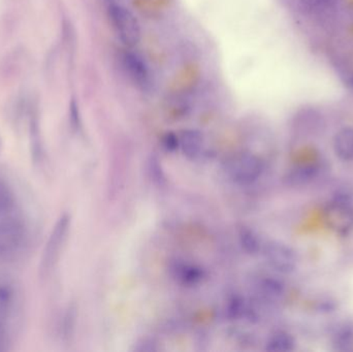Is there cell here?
<instances>
[{"label":"cell","instance_id":"obj_1","mask_svg":"<svg viewBox=\"0 0 353 352\" xmlns=\"http://www.w3.org/2000/svg\"><path fill=\"white\" fill-rule=\"evenodd\" d=\"M27 229L17 217H0V262L14 260L24 247Z\"/></svg>","mask_w":353,"mask_h":352},{"label":"cell","instance_id":"obj_2","mask_svg":"<svg viewBox=\"0 0 353 352\" xmlns=\"http://www.w3.org/2000/svg\"><path fill=\"white\" fill-rule=\"evenodd\" d=\"M70 223H72V218L68 214L62 215L56 221L41 254V262H39V274L41 277L47 276L55 268L60 254L63 250L64 244L68 240Z\"/></svg>","mask_w":353,"mask_h":352},{"label":"cell","instance_id":"obj_3","mask_svg":"<svg viewBox=\"0 0 353 352\" xmlns=\"http://www.w3.org/2000/svg\"><path fill=\"white\" fill-rule=\"evenodd\" d=\"M228 176L240 186H250L261 179L263 163L259 157L251 153H243L232 157L228 163Z\"/></svg>","mask_w":353,"mask_h":352},{"label":"cell","instance_id":"obj_4","mask_svg":"<svg viewBox=\"0 0 353 352\" xmlns=\"http://www.w3.org/2000/svg\"><path fill=\"white\" fill-rule=\"evenodd\" d=\"M325 221L331 231L338 235H347L353 229V205L345 194L332 198L325 211Z\"/></svg>","mask_w":353,"mask_h":352},{"label":"cell","instance_id":"obj_5","mask_svg":"<svg viewBox=\"0 0 353 352\" xmlns=\"http://www.w3.org/2000/svg\"><path fill=\"white\" fill-rule=\"evenodd\" d=\"M109 18L114 30L124 45L134 47L141 41V26L137 17L125 6L120 4L110 6Z\"/></svg>","mask_w":353,"mask_h":352},{"label":"cell","instance_id":"obj_6","mask_svg":"<svg viewBox=\"0 0 353 352\" xmlns=\"http://www.w3.org/2000/svg\"><path fill=\"white\" fill-rule=\"evenodd\" d=\"M267 264L280 274H292L298 268V254L288 244L271 241L263 247Z\"/></svg>","mask_w":353,"mask_h":352},{"label":"cell","instance_id":"obj_7","mask_svg":"<svg viewBox=\"0 0 353 352\" xmlns=\"http://www.w3.org/2000/svg\"><path fill=\"white\" fill-rule=\"evenodd\" d=\"M122 63L126 74L134 84L142 88L148 86L150 82V72L142 56L134 52H126L122 57Z\"/></svg>","mask_w":353,"mask_h":352},{"label":"cell","instance_id":"obj_8","mask_svg":"<svg viewBox=\"0 0 353 352\" xmlns=\"http://www.w3.org/2000/svg\"><path fill=\"white\" fill-rule=\"evenodd\" d=\"M18 302L16 287L6 279H0V327L8 329Z\"/></svg>","mask_w":353,"mask_h":352},{"label":"cell","instance_id":"obj_9","mask_svg":"<svg viewBox=\"0 0 353 352\" xmlns=\"http://www.w3.org/2000/svg\"><path fill=\"white\" fill-rule=\"evenodd\" d=\"M319 173H321V167L316 163L298 165L286 174L284 177V183L288 187H306L317 179Z\"/></svg>","mask_w":353,"mask_h":352},{"label":"cell","instance_id":"obj_10","mask_svg":"<svg viewBox=\"0 0 353 352\" xmlns=\"http://www.w3.org/2000/svg\"><path fill=\"white\" fill-rule=\"evenodd\" d=\"M170 270H171L172 276L176 281L181 284L189 285V287L201 282L205 277L203 269L195 266V265L179 262V260H176L171 265Z\"/></svg>","mask_w":353,"mask_h":352},{"label":"cell","instance_id":"obj_11","mask_svg":"<svg viewBox=\"0 0 353 352\" xmlns=\"http://www.w3.org/2000/svg\"><path fill=\"white\" fill-rule=\"evenodd\" d=\"M203 148V134L195 130H186L179 136V149L188 159H196L201 156Z\"/></svg>","mask_w":353,"mask_h":352},{"label":"cell","instance_id":"obj_12","mask_svg":"<svg viewBox=\"0 0 353 352\" xmlns=\"http://www.w3.org/2000/svg\"><path fill=\"white\" fill-rule=\"evenodd\" d=\"M333 149L340 161H353V127L342 128L336 134L333 141Z\"/></svg>","mask_w":353,"mask_h":352},{"label":"cell","instance_id":"obj_13","mask_svg":"<svg viewBox=\"0 0 353 352\" xmlns=\"http://www.w3.org/2000/svg\"><path fill=\"white\" fill-rule=\"evenodd\" d=\"M257 287L261 297L265 298L268 301H281L285 295V284L274 277H265L261 279Z\"/></svg>","mask_w":353,"mask_h":352},{"label":"cell","instance_id":"obj_14","mask_svg":"<svg viewBox=\"0 0 353 352\" xmlns=\"http://www.w3.org/2000/svg\"><path fill=\"white\" fill-rule=\"evenodd\" d=\"M294 347H296V341H294V337L283 331L274 333L268 339L267 344H265V349L272 352L292 351Z\"/></svg>","mask_w":353,"mask_h":352},{"label":"cell","instance_id":"obj_15","mask_svg":"<svg viewBox=\"0 0 353 352\" xmlns=\"http://www.w3.org/2000/svg\"><path fill=\"white\" fill-rule=\"evenodd\" d=\"M241 247L249 256H255L263 250L261 238L253 229L242 227L239 233Z\"/></svg>","mask_w":353,"mask_h":352},{"label":"cell","instance_id":"obj_16","mask_svg":"<svg viewBox=\"0 0 353 352\" xmlns=\"http://www.w3.org/2000/svg\"><path fill=\"white\" fill-rule=\"evenodd\" d=\"M333 344L337 351H352L353 349V326L350 324H342L338 326L333 334Z\"/></svg>","mask_w":353,"mask_h":352},{"label":"cell","instance_id":"obj_17","mask_svg":"<svg viewBox=\"0 0 353 352\" xmlns=\"http://www.w3.org/2000/svg\"><path fill=\"white\" fill-rule=\"evenodd\" d=\"M16 205L14 192L12 188L0 179V217L6 216L12 212Z\"/></svg>","mask_w":353,"mask_h":352},{"label":"cell","instance_id":"obj_18","mask_svg":"<svg viewBox=\"0 0 353 352\" xmlns=\"http://www.w3.org/2000/svg\"><path fill=\"white\" fill-rule=\"evenodd\" d=\"M148 175L150 177L151 181L157 186L165 185V174L163 171V165L161 161L157 157L151 156L148 161Z\"/></svg>","mask_w":353,"mask_h":352},{"label":"cell","instance_id":"obj_19","mask_svg":"<svg viewBox=\"0 0 353 352\" xmlns=\"http://www.w3.org/2000/svg\"><path fill=\"white\" fill-rule=\"evenodd\" d=\"M163 148L169 152H174V151L179 149V136H176L173 132H168L163 140Z\"/></svg>","mask_w":353,"mask_h":352},{"label":"cell","instance_id":"obj_20","mask_svg":"<svg viewBox=\"0 0 353 352\" xmlns=\"http://www.w3.org/2000/svg\"><path fill=\"white\" fill-rule=\"evenodd\" d=\"M70 122L74 130H79L81 126L80 112H79L78 103L72 99L70 103Z\"/></svg>","mask_w":353,"mask_h":352},{"label":"cell","instance_id":"obj_21","mask_svg":"<svg viewBox=\"0 0 353 352\" xmlns=\"http://www.w3.org/2000/svg\"><path fill=\"white\" fill-rule=\"evenodd\" d=\"M10 345V336L8 329L0 327V352L8 351Z\"/></svg>","mask_w":353,"mask_h":352},{"label":"cell","instance_id":"obj_22","mask_svg":"<svg viewBox=\"0 0 353 352\" xmlns=\"http://www.w3.org/2000/svg\"><path fill=\"white\" fill-rule=\"evenodd\" d=\"M348 83H350V86L352 87V88L353 89V76H352V78L350 79V81H348Z\"/></svg>","mask_w":353,"mask_h":352}]
</instances>
